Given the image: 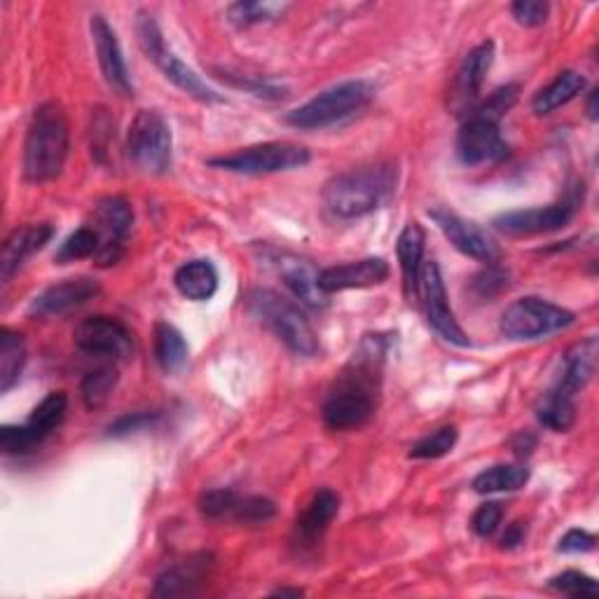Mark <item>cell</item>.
<instances>
[{
    "instance_id": "cell-49",
    "label": "cell",
    "mask_w": 599,
    "mask_h": 599,
    "mask_svg": "<svg viewBox=\"0 0 599 599\" xmlns=\"http://www.w3.org/2000/svg\"><path fill=\"white\" fill-rule=\"evenodd\" d=\"M274 595H293V597H300V595H305L300 588H279L274 590Z\"/></svg>"
},
{
    "instance_id": "cell-32",
    "label": "cell",
    "mask_w": 599,
    "mask_h": 599,
    "mask_svg": "<svg viewBox=\"0 0 599 599\" xmlns=\"http://www.w3.org/2000/svg\"><path fill=\"white\" fill-rule=\"evenodd\" d=\"M118 386V370L112 366H104L85 374L80 384V399L87 410H99L108 403L112 389Z\"/></svg>"
},
{
    "instance_id": "cell-45",
    "label": "cell",
    "mask_w": 599,
    "mask_h": 599,
    "mask_svg": "<svg viewBox=\"0 0 599 599\" xmlns=\"http://www.w3.org/2000/svg\"><path fill=\"white\" fill-rule=\"evenodd\" d=\"M597 548V536L586 530H569L559 538V553H590Z\"/></svg>"
},
{
    "instance_id": "cell-29",
    "label": "cell",
    "mask_w": 599,
    "mask_h": 599,
    "mask_svg": "<svg viewBox=\"0 0 599 599\" xmlns=\"http://www.w3.org/2000/svg\"><path fill=\"white\" fill-rule=\"evenodd\" d=\"M26 363V345L24 337L3 328L0 330V393H8L19 378Z\"/></svg>"
},
{
    "instance_id": "cell-33",
    "label": "cell",
    "mask_w": 599,
    "mask_h": 599,
    "mask_svg": "<svg viewBox=\"0 0 599 599\" xmlns=\"http://www.w3.org/2000/svg\"><path fill=\"white\" fill-rule=\"evenodd\" d=\"M99 249H101V235L97 232V228H89V225H85V228L75 230V232L62 243V249L56 251L54 260H56V262H62V265H66V262L94 258V255L99 253Z\"/></svg>"
},
{
    "instance_id": "cell-1",
    "label": "cell",
    "mask_w": 599,
    "mask_h": 599,
    "mask_svg": "<svg viewBox=\"0 0 599 599\" xmlns=\"http://www.w3.org/2000/svg\"><path fill=\"white\" fill-rule=\"evenodd\" d=\"M396 164L374 162L337 174L324 187V202L337 218H363L384 206L396 193Z\"/></svg>"
},
{
    "instance_id": "cell-6",
    "label": "cell",
    "mask_w": 599,
    "mask_h": 599,
    "mask_svg": "<svg viewBox=\"0 0 599 599\" xmlns=\"http://www.w3.org/2000/svg\"><path fill=\"white\" fill-rule=\"evenodd\" d=\"M576 314L548 303L543 297H522L501 314L499 330L501 335L509 337V340L518 342H532L543 340V337L555 335L574 326Z\"/></svg>"
},
{
    "instance_id": "cell-26",
    "label": "cell",
    "mask_w": 599,
    "mask_h": 599,
    "mask_svg": "<svg viewBox=\"0 0 599 599\" xmlns=\"http://www.w3.org/2000/svg\"><path fill=\"white\" fill-rule=\"evenodd\" d=\"M586 87L588 83L578 70H562L548 87H543L536 94L532 108L536 116H551V112H555L557 108L574 101L578 94H584Z\"/></svg>"
},
{
    "instance_id": "cell-10",
    "label": "cell",
    "mask_w": 599,
    "mask_h": 599,
    "mask_svg": "<svg viewBox=\"0 0 599 599\" xmlns=\"http://www.w3.org/2000/svg\"><path fill=\"white\" fill-rule=\"evenodd\" d=\"M134 225V209L124 197H106L94 211V228L101 235V249L94 255L99 268L118 265L124 255L127 239Z\"/></svg>"
},
{
    "instance_id": "cell-11",
    "label": "cell",
    "mask_w": 599,
    "mask_h": 599,
    "mask_svg": "<svg viewBox=\"0 0 599 599\" xmlns=\"http://www.w3.org/2000/svg\"><path fill=\"white\" fill-rule=\"evenodd\" d=\"M75 347L99 359L124 361L134 353V337L129 328L112 316H89L75 328Z\"/></svg>"
},
{
    "instance_id": "cell-41",
    "label": "cell",
    "mask_w": 599,
    "mask_h": 599,
    "mask_svg": "<svg viewBox=\"0 0 599 599\" xmlns=\"http://www.w3.org/2000/svg\"><path fill=\"white\" fill-rule=\"evenodd\" d=\"M471 288L480 300H492L503 288H509V272H503L497 265H487V270H482L480 274L473 276Z\"/></svg>"
},
{
    "instance_id": "cell-47",
    "label": "cell",
    "mask_w": 599,
    "mask_h": 599,
    "mask_svg": "<svg viewBox=\"0 0 599 599\" xmlns=\"http://www.w3.org/2000/svg\"><path fill=\"white\" fill-rule=\"evenodd\" d=\"M534 447H536V438L530 436V434H518V436L513 438V453H515L518 457H530Z\"/></svg>"
},
{
    "instance_id": "cell-7",
    "label": "cell",
    "mask_w": 599,
    "mask_h": 599,
    "mask_svg": "<svg viewBox=\"0 0 599 599\" xmlns=\"http://www.w3.org/2000/svg\"><path fill=\"white\" fill-rule=\"evenodd\" d=\"M127 153L141 172L162 176L172 168L174 139L162 112L141 110L129 127Z\"/></svg>"
},
{
    "instance_id": "cell-39",
    "label": "cell",
    "mask_w": 599,
    "mask_h": 599,
    "mask_svg": "<svg viewBox=\"0 0 599 599\" xmlns=\"http://www.w3.org/2000/svg\"><path fill=\"white\" fill-rule=\"evenodd\" d=\"M239 494L235 490H209L199 497V513L206 520H222L235 513Z\"/></svg>"
},
{
    "instance_id": "cell-34",
    "label": "cell",
    "mask_w": 599,
    "mask_h": 599,
    "mask_svg": "<svg viewBox=\"0 0 599 599\" xmlns=\"http://www.w3.org/2000/svg\"><path fill=\"white\" fill-rule=\"evenodd\" d=\"M457 438H459V434H457L455 426H440L434 431V434H428L412 445L410 457L412 459H440L447 453H453V447L457 445Z\"/></svg>"
},
{
    "instance_id": "cell-3",
    "label": "cell",
    "mask_w": 599,
    "mask_h": 599,
    "mask_svg": "<svg viewBox=\"0 0 599 599\" xmlns=\"http://www.w3.org/2000/svg\"><path fill=\"white\" fill-rule=\"evenodd\" d=\"M243 307L262 326H268L293 353L307 356V359L316 356L318 337L307 322V316L291 300L281 297L270 288H253L247 293Z\"/></svg>"
},
{
    "instance_id": "cell-19",
    "label": "cell",
    "mask_w": 599,
    "mask_h": 599,
    "mask_svg": "<svg viewBox=\"0 0 599 599\" xmlns=\"http://www.w3.org/2000/svg\"><path fill=\"white\" fill-rule=\"evenodd\" d=\"M272 262L279 276L284 279V284L300 300V303L312 309L328 307L330 295H326L322 288H318V272L314 270L312 262L297 258L293 253H274Z\"/></svg>"
},
{
    "instance_id": "cell-43",
    "label": "cell",
    "mask_w": 599,
    "mask_h": 599,
    "mask_svg": "<svg viewBox=\"0 0 599 599\" xmlns=\"http://www.w3.org/2000/svg\"><path fill=\"white\" fill-rule=\"evenodd\" d=\"M160 420V412H134V415H124L110 424L108 434L110 436H129V434H139V431H145L150 426H155Z\"/></svg>"
},
{
    "instance_id": "cell-40",
    "label": "cell",
    "mask_w": 599,
    "mask_h": 599,
    "mask_svg": "<svg viewBox=\"0 0 599 599\" xmlns=\"http://www.w3.org/2000/svg\"><path fill=\"white\" fill-rule=\"evenodd\" d=\"M35 445H41L35 440V436L29 431L26 424L22 426H12L6 424L0 428V449H3L6 455H26Z\"/></svg>"
},
{
    "instance_id": "cell-27",
    "label": "cell",
    "mask_w": 599,
    "mask_h": 599,
    "mask_svg": "<svg viewBox=\"0 0 599 599\" xmlns=\"http://www.w3.org/2000/svg\"><path fill=\"white\" fill-rule=\"evenodd\" d=\"M187 353H190V349H187L183 333L172 324L160 322L155 326V361H157V366L166 374H178L187 366Z\"/></svg>"
},
{
    "instance_id": "cell-30",
    "label": "cell",
    "mask_w": 599,
    "mask_h": 599,
    "mask_svg": "<svg viewBox=\"0 0 599 599\" xmlns=\"http://www.w3.org/2000/svg\"><path fill=\"white\" fill-rule=\"evenodd\" d=\"M68 412V399L62 391H52L47 396L37 403L31 412V417L26 420V426L31 434L35 436L37 443H43L47 436H52L56 428L62 426Z\"/></svg>"
},
{
    "instance_id": "cell-24",
    "label": "cell",
    "mask_w": 599,
    "mask_h": 599,
    "mask_svg": "<svg viewBox=\"0 0 599 599\" xmlns=\"http://www.w3.org/2000/svg\"><path fill=\"white\" fill-rule=\"evenodd\" d=\"M597 337H586V340L576 342L567 353H565V372H562V380L557 384L559 391L569 393V396H576L580 389H586V384L592 380V374L597 370Z\"/></svg>"
},
{
    "instance_id": "cell-12",
    "label": "cell",
    "mask_w": 599,
    "mask_h": 599,
    "mask_svg": "<svg viewBox=\"0 0 599 599\" xmlns=\"http://www.w3.org/2000/svg\"><path fill=\"white\" fill-rule=\"evenodd\" d=\"M457 157L466 166L497 164L509 157V143L501 137L499 122L487 120L478 112L468 116L457 137Z\"/></svg>"
},
{
    "instance_id": "cell-13",
    "label": "cell",
    "mask_w": 599,
    "mask_h": 599,
    "mask_svg": "<svg viewBox=\"0 0 599 599\" xmlns=\"http://www.w3.org/2000/svg\"><path fill=\"white\" fill-rule=\"evenodd\" d=\"M494 62V43L487 41L471 52L466 54V59L461 62L453 89H449V99L447 106L459 118H468L480 104V91L484 85L487 73H490Z\"/></svg>"
},
{
    "instance_id": "cell-14",
    "label": "cell",
    "mask_w": 599,
    "mask_h": 599,
    "mask_svg": "<svg viewBox=\"0 0 599 599\" xmlns=\"http://www.w3.org/2000/svg\"><path fill=\"white\" fill-rule=\"evenodd\" d=\"M578 197H565L557 204L541 206V209L509 211L494 220V228L509 237H536L567 228L578 209Z\"/></svg>"
},
{
    "instance_id": "cell-37",
    "label": "cell",
    "mask_w": 599,
    "mask_h": 599,
    "mask_svg": "<svg viewBox=\"0 0 599 599\" xmlns=\"http://www.w3.org/2000/svg\"><path fill=\"white\" fill-rule=\"evenodd\" d=\"M548 588L555 590V592H562V595H571V597H578V595H590V597H597L599 595V584L588 576V574H580V571H562L557 576H553L548 580Z\"/></svg>"
},
{
    "instance_id": "cell-31",
    "label": "cell",
    "mask_w": 599,
    "mask_h": 599,
    "mask_svg": "<svg viewBox=\"0 0 599 599\" xmlns=\"http://www.w3.org/2000/svg\"><path fill=\"white\" fill-rule=\"evenodd\" d=\"M536 417L543 426L555 431V434H565V431H569L576 422L574 396H569V393L559 391L555 386L553 391H548L546 396L541 399V403L536 407Z\"/></svg>"
},
{
    "instance_id": "cell-21",
    "label": "cell",
    "mask_w": 599,
    "mask_h": 599,
    "mask_svg": "<svg viewBox=\"0 0 599 599\" xmlns=\"http://www.w3.org/2000/svg\"><path fill=\"white\" fill-rule=\"evenodd\" d=\"M426 235L420 222H407L399 235L396 253L403 274V293L407 303H420V276H422V258H424Z\"/></svg>"
},
{
    "instance_id": "cell-16",
    "label": "cell",
    "mask_w": 599,
    "mask_h": 599,
    "mask_svg": "<svg viewBox=\"0 0 599 599\" xmlns=\"http://www.w3.org/2000/svg\"><path fill=\"white\" fill-rule=\"evenodd\" d=\"M101 293V284L97 279L91 276H75V279H66L62 284H54L50 288H45L41 295H37L29 314L31 316H41V318H50V316H64L73 309L83 307L89 300H94Z\"/></svg>"
},
{
    "instance_id": "cell-18",
    "label": "cell",
    "mask_w": 599,
    "mask_h": 599,
    "mask_svg": "<svg viewBox=\"0 0 599 599\" xmlns=\"http://www.w3.org/2000/svg\"><path fill=\"white\" fill-rule=\"evenodd\" d=\"M389 279V265L382 258H366L356 262H345L318 272V288L326 295L342 293L351 288L380 286Z\"/></svg>"
},
{
    "instance_id": "cell-38",
    "label": "cell",
    "mask_w": 599,
    "mask_h": 599,
    "mask_svg": "<svg viewBox=\"0 0 599 599\" xmlns=\"http://www.w3.org/2000/svg\"><path fill=\"white\" fill-rule=\"evenodd\" d=\"M518 97H520V85L499 87L494 94H490V99L478 104L473 112H478V116H482L487 120L501 122V118L505 116V112H509L515 106ZM473 112H471V116H473Z\"/></svg>"
},
{
    "instance_id": "cell-42",
    "label": "cell",
    "mask_w": 599,
    "mask_h": 599,
    "mask_svg": "<svg viewBox=\"0 0 599 599\" xmlns=\"http://www.w3.org/2000/svg\"><path fill=\"white\" fill-rule=\"evenodd\" d=\"M503 520V505L499 501H487L473 513L471 527L480 538H490L497 534Z\"/></svg>"
},
{
    "instance_id": "cell-5",
    "label": "cell",
    "mask_w": 599,
    "mask_h": 599,
    "mask_svg": "<svg viewBox=\"0 0 599 599\" xmlns=\"http://www.w3.org/2000/svg\"><path fill=\"white\" fill-rule=\"evenodd\" d=\"M137 35H139V45L143 54L162 70V75L168 83H174L181 91L187 94V97L197 99L199 104H222L220 94L206 85L193 68H187L178 56L166 47L164 35L153 17L139 12Z\"/></svg>"
},
{
    "instance_id": "cell-15",
    "label": "cell",
    "mask_w": 599,
    "mask_h": 599,
    "mask_svg": "<svg viewBox=\"0 0 599 599\" xmlns=\"http://www.w3.org/2000/svg\"><path fill=\"white\" fill-rule=\"evenodd\" d=\"M428 216L438 225V230L459 253L473 258L478 262H484V265H497V262L501 260L499 243L484 230H480L476 222H468L461 216L447 209H434L428 211Z\"/></svg>"
},
{
    "instance_id": "cell-22",
    "label": "cell",
    "mask_w": 599,
    "mask_h": 599,
    "mask_svg": "<svg viewBox=\"0 0 599 599\" xmlns=\"http://www.w3.org/2000/svg\"><path fill=\"white\" fill-rule=\"evenodd\" d=\"M340 513V497H337L333 490H318L305 513L297 518L295 524V541L297 546H314V543L326 534L330 527V522Z\"/></svg>"
},
{
    "instance_id": "cell-25",
    "label": "cell",
    "mask_w": 599,
    "mask_h": 599,
    "mask_svg": "<svg viewBox=\"0 0 599 599\" xmlns=\"http://www.w3.org/2000/svg\"><path fill=\"white\" fill-rule=\"evenodd\" d=\"M174 286L193 303H206L218 291V270L211 260H190L176 270Z\"/></svg>"
},
{
    "instance_id": "cell-48",
    "label": "cell",
    "mask_w": 599,
    "mask_h": 599,
    "mask_svg": "<svg viewBox=\"0 0 599 599\" xmlns=\"http://www.w3.org/2000/svg\"><path fill=\"white\" fill-rule=\"evenodd\" d=\"M588 116L590 120H597V91L590 94V101H588Z\"/></svg>"
},
{
    "instance_id": "cell-17",
    "label": "cell",
    "mask_w": 599,
    "mask_h": 599,
    "mask_svg": "<svg viewBox=\"0 0 599 599\" xmlns=\"http://www.w3.org/2000/svg\"><path fill=\"white\" fill-rule=\"evenodd\" d=\"M91 37H94V47H97V56H99V66L106 83L116 89L122 97H131L134 94V85H131L129 78V68L124 62L122 47L118 43L116 31L110 29V24L106 22V17L94 14L91 22Z\"/></svg>"
},
{
    "instance_id": "cell-28",
    "label": "cell",
    "mask_w": 599,
    "mask_h": 599,
    "mask_svg": "<svg viewBox=\"0 0 599 599\" xmlns=\"http://www.w3.org/2000/svg\"><path fill=\"white\" fill-rule=\"evenodd\" d=\"M530 482V468L522 464H499L487 468L473 480V490L478 494H499V492H518Z\"/></svg>"
},
{
    "instance_id": "cell-35",
    "label": "cell",
    "mask_w": 599,
    "mask_h": 599,
    "mask_svg": "<svg viewBox=\"0 0 599 599\" xmlns=\"http://www.w3.org/2000/svg\"><path fill=\"white\" fill-rule=\"evenodd\" d=\"M281 12H284V6L279 3H235L228 8L230 22L239 29L272 22V19H276Z\"/></svg>"
},
{
    "instance_id": "cell-8",
    "label": "cell",
    "mask_w": 599,
    "mask_h": 599,
    "mask_svg": "<svg viewBox=\"0 0 599 599\" xmlns=\"http://www.w3.org/2000/svg\"><path fill=\"white\" fill-rule=\"evenodd\" d=\"M312 155L305 145L297 143H281L270 141L237 150L232 155H222L209 160V166L222 168V172L241 174V176H270L279 172H291V168H300L309 164Z\"/></svg>"
},
{
    "instance_id": "cell-36",
    "label": "cell",
    "mask_w": 599,
    "mask_h": 599,
    "mask_svg": "<svg viewBox=\"0 0 599 599\" xmlns=\"http://www.w3.org/2000/svg\"><path fill=\"white\" fill-rule=\"evenodd\" d=\"M276 515V505L268 497H247L237 501L232 518L243 524H265Z\"/></svg>"
},
{
    "instance_id": "cell-46",
    "label": "cell",
    "mask_w": 599,
    "mask_h": 599,
    "mask_svg": "<svg viewBox=\"0 0 599 599\" xmlns=\"http://www.w3.org/2000/svg\"><path fill=\"white\" fill-rule=\"evenodd\" d=\"M524 541V524L522 522H513L505 527V534L501 536V546L503 548H515Z\"/></svg>"
},
{
    "instance_id": "cell-44",
    "label": "cell",
    "mask_w": 599,
    "mask_h": 599,
    "mask_svg": "<svg viewBox=\"0 0 599 599\" xmlns=\"http://www.w3.org/2000/svg\"><path fill=\"white\" fill-rule=\"evenodd\" d=\"M511 12L522 26H541L546 24L551 6L541 3V0H520V3L511 6Z\"/></svg>"
},
{
    "instance_id": "cell-20",
    "label": "cell",
    "mask_w": 599,
    "mask_h": 599,
    "mask_svg": "<svg viewBox=\"0 0 599 599\" xmlns=\"http://www.w3.org/2000/svg\"><path fill=\"white\" fill-rule=\"evenodd\" d=\"M54 237V228L50 222H35L17 228L3 243V255H0V279L10 284L12 274L24 265V262L45 249V243Z\"/></svg>"
},
{
    "instance_id": "cell-2",
    "label": "cell",
    "mask_w": 599,
    "mask_h": 599,
    "mask_svg": "<svg viewBox=\"0 0 599 599\" xmlns=\"http://www.w3.org/2000/svg\"><path fill=\"white\" fill-rule=\"evenodd\" d=\"M70 150V127L66 110L56 101L35 108L24 141V178L50 183L64 172Z\"/></svg>"
},
{
    "instance_id": "cell-23",
    "label": "cell",
    "mask_w": 599,
    "mask_h": 599,
    "mask_svg": "<svg viewBox=\"0 0 599 599\" xmlns=\"http://www.w3.org/2000/svg\"><path fill=\"white\" fill-rule=\"evenodd\" d=\"M214 567L211 555H195L190 559L181 562V565L166 569L155 580V595L157 597H181L190 595L202 580L209 576V569Z\"/></svg>"
},
{
    "instance_id": "cell-4",
    "label": "cell",
    "mask_w": 599,
    "mask_h": 599,
    "mask_svg": "<svg viewBox=\"0 0 599 599\" xmlns=\"http://www.w3.org/2000/svg\"><path fill=\"white\" fill-rule=\"evenodd\" d=\"M374 85L368 80H347L335 85L322 94H316L305 106L291 110L286 122L295 129L316 131L340 124L359 112L372 101Z\"/></svg>"
},
{
    "instance_id": "cell-9",
    "label": "cell",
    "mask_w": 599,
    "mask_h": 599,
    "mask_svg": "<svg viewBox=\"0 0 599 599\" xmlns=\"http://www.w3.org/2000/svg\"><path fill=\"white\" fill-rule=\"evenodd\" d=\"M420 300H422L424 312H426V322L431 328L438 333V337H443L447 345H455L461 349L471 347V337L464 333L453 307H449L447 291L443 284V274H440L438 262H434V260L426 262V265L422 268Z\"/></svg>"
}]
</instances>
